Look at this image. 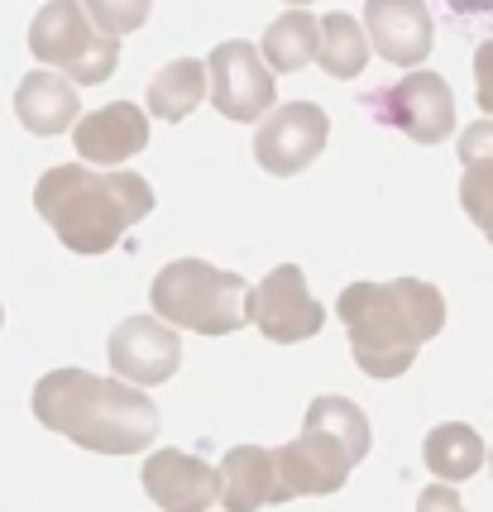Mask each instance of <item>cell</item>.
I'll list each match as a JSON object with an SVG mask.
<instances>
[{
	"mask_svg": "<svg viewBox=\"0 0 493 512\" xmlns=\"http://www.w3.org/2000/svg\"><path fill=\"white\" fill-rule=\"evenodd\" d=\"M326 134H331V115L321 111L316 101H288L259 125L254 158L273 178H292L326 149Z\"/></svg>",
	"mask_w": 493,
	"mask_h": 512,
	"instance_id": "30bf717a",
	"label": "cell"
},
{
	"mask_svg": "<svg viewBox=\"0 0 493 512\" xmlns=\"http://www.w3.org/2000/svg\"><path fill=\"white\" fill-rule=\"evenodd\" d=\"M34 211L72 254H106L154 211V187L125 168L91 173L82 163H58L34 187Z\"/></svg>",
	"mask_w": 493,
	"mask_h": 512,
	"instance_id": "3957f363",
	"label": "cell"
},
{
	"mask_svg": "<svg viewBox=\"0 0 493 512\" xmlns=\"http://www.w3.org/2000/svg\"><path fill=\"white\" fill-rule=\"evenodd\" d=\"M144 493L154 498L163 512H206L216 498H221V474L187 455V450L158 446L149 460H144Z\"/></svg>",
	"mask_w": 493,
	"mask_h": 512,
	"instance_id": "7c38bea8",
	"label": "cell"
},
{
	"mask_svg": "<svg viewBox=\"0 0 493 512\" xmlns=\"http://www.w3.org/2000/svg\"><path fill=\"white\" fill-rule=\"evenodd\" d=\"M149 302L163 326H187L197 335H230L245 326L249 283L206 259H173L158 268Z\"/></svg>",
	"mask_w": 493,
	"mask_h": 512,
	"instance_id": "5b68a950",
	"label": "cell"
},
{
	"mask_svg": "<svg viewBox=\"0 0 493 512\" xmlns=\"http://www.w3.org/2000/svg\"><path fill=\"white\" fill-rule=\"evenodd\" d=\"M422 460L436 479H446L450 489H455L460 479H474V474L484 469V441H479V431L465 422H441L426 431Z\"/></svg>",
	"mask_w": 493,
	"mask_h": 512,
	"instance_id": "d6986e66",
	"label": "cell"
},
{
	"mask_svg": "<svg viewBox=\"0 0 493 512\" xmlns=\"http://www.w3.org/2000/svg\"><path fill=\"white\" fill-rule=\"evenodd\" d=\"M245 316L269 335L273 345H297V340H312L326 326V312L312 297L307 278L297 264H278L264 273L259 288H249Z\"/></svg>",
	"mask_w": 493,
	"mask_h": 512,
	"instance_id": "9c48e42d",
	"label": "cell"
},
{
	"mask_svg": "<svg viewBox=\"0 0 493 512\" xmlns=\"http://www.w3.org/2000/svg\"><path fill=\"white\" fill-rule=\"evenodd\" d=\"M34 417L96 455H139L158 441V402L87 369H53L34 383Z\"/></svg>",
	"mask_w": 493,
	"mask_h": 512,
	"instance_id": "6da1fadb",
	"label": "cell"
},
{
	"mask_svg": "<svg viewBox=\"0 0 493 512\" xmlns=\"http://www.w3.org/2000/svg\"><path fill=\"white\" fill-rule=\"evenodd\" d=\"M202 101H211V82H206V67L197 58H173L168 67H158L154 82H149V115L163 125L187 120Z\"/></svg>",
	"mask_w": 493,
	"mask_h": 512,
	"instance_id": "ac0fdd59",
	"label": "cell"
},
{
	"mask_svg": "<svg viewBox=\"0 0 493 512\" xmlns=\"http://www.w3.org/2000/svg\"><path fill=\"white\" fill-rule=\"evenodd\" d=\"M216 474H221L225 512H259L269 503H288L292 498L283 474H278V450L269 446H230Z\"/></svg>",
	"mask_w": 493,
	"mask_h": 512,
	"instance_id": "9a60e30c",
	"label": "cell"
},
{
	"mask_svg": "<svg viewBox=\"0 0 493 512\" xmlns=\"http://www.w3.org/2000/svg\"><path fill=\"white\" fill-rule=\"evenodd\" d=\"M369 111L417 144H441L455 134V101L441 72H407L403 82L369 91Z\"/></svg>",
	"mask_w": 493,
	"mask_h": 512,
	"instance_id": "ba28073f",
	"label": "cell"
},
{
	"mask_svg": "<svg viewBox=\"0 0 493 512\" xmlns=\"http://www.w3.org/2000/svg\"><path fill=\"white\" fill-rule=\"evenodd\" d=\"M364 24H369L364 34H369V44L379 48V58L398 67L426 63L431 39H436L431 10L417 5V0H369L364 5Z\"/></svg>",
	"mask_w": 493,
	"mask_h": 512,
	"instance_id": "5bb4252c",
	"label": "cell"
},
{
	"mask_svg": "<svg viewBox=\"0 0 493 512\" xmlns=\"http://www.w3.org/2000/svg\"><path fill=\"white\" fill-rule=\"evenodd\" d=\"M77 144V163H96V168H120L135 154H144L149 144V115L135 101H111L101 111H91L77 120L72 130Z\"/></svg>",
	"mask_w": 493,
	"mask_h": 512,
	"instance_id": "4fadbf2b",
	"label": "cell"
},
{
	"mask_svg": "<svg viewBox=\"0 0 493 512\" xmlns=\"http://www.w3.org/2000/svg\"><path fill=\"white\" fill-rule=\"evenodd\" d=\"M350 355L369 379H398L417 364V350L446 326V297L422 278L398 283H350L336 302Z\"/></svg>",
	"mask_w": 493,
	"mask_h": 512,
	"instance_id": "7a4b0ae2",
	"label": "cell"
},
{
	"mask_svg": "<svg viewBox=\"0 0 493 512\" xmlns=\"http://www.w3.org/2000/svg\"><path fill=\"white\" fill-rule=\"evenodd\" d=\"M460 206L484 235L493 240V120H474L460 134Z\"/></svg>",
	"mask_w": 493,
	"mask_h": 512,
	"instance_id": "e0dca14e",
	"label": "cell"
},
{
	"mask_svg": "<svg viewBox=\"0 0 493 512\" xmlns=\"http://www.w3.org/2000/svg\"><path fill=\"white\" fill-rule=\"evenodd\" d=\"M417 512H465V503H460V493L450 489V484H431L417 498Z\"/></svg>",
	"mask_w": 493,
	"mask_h": 512,
	"instance_id": "cb8c5ba5",
	"label": "cell"
},
{
	"mask_svg": "<svg viewBox=\"0 0 493 512\" xmlns=\"http://www.w3.org/2000/svg\"><path fill=\"white\" fill-rule=\"evenodd\" d=\"M206 82H211V106L225 115V120H269L273 115V96H278V82H273L264 53L245 39H225V44L211 48L206 58Z\"/></svg>",
	"mask_w": 493,
	"mask_h": 512,
	"instance_id": "52a82bcc",
	"label": "cell"
},
{
	"mask_svg": "<svg viewBox=\"0 0 493 512\" xmlns=\"http://www.w3.org/2000/svg\"><path fill=\"white\" fill-rule=\"evenodd\" d=\"M77 111H82V101H77L72 82L58 77V72H48V67H34L15 87V115H20V125L29 134L53 139L63 130H77Z\"/></svg>",
	"mask_w": 493,
	"mask_h": 512,
	"instance_id": "2e32d148",
	"label": "cell"
},
{
	"mask_svg": "<svg viewBox=\"0 0 493 512\" xmlns=\"http://www.w3.org/2000/svg\"><path fill=\"white\" fill-rule=\"evenodd\" d=\"M0 326H5V307H0Z\"/></svg>",
	"mask_w": 493,
	"mask_h": 512,
	"instance_id": "d4e9b609",
	"label": "cell"
},
{
	"mask_svg": "<svg viewBox=\"0 0 493 512\" xmlns=\"http://www.w3.org/2000/svg\"><path fill=\"white\" fill-rule=\"evenodd\" d=\"M29 48H34V58H44V67H58L63 77L82 82V87L106 82L120 58V44L91 24L87 5H72V0L44 5L29 20Z\"/></svg>",
	"mask_w": 493,
	"mask_h": 512,
	"instance_id": "8992f818",
	"label": "cell"
},
{
	"mask_svg": "<svg viewBox=\"0 0 493 512\" xmlns=\"http://www.w3.org/2000/svg\"><path fill=\"white\" fill-rule=\"evenodd\" d=\"M489 469H493V450H489Z\"/></svg>",
	"mask_w": 493,
	"mask_h": 512,
	"instance_id": "484cf974",
	"label": "cell"
},
{
	"mask_svg": "<svg viewBox=\"0 0 493 512\" xmlns=\"http://www.w3.org/2000/svg\"><path fill=\"white\" fill-rule=\"evenodd\" d=\"M316 63H321L326 77H336V82L359 77L364 63H369V34H364V24L350 20L345 10L321 15V53H316Z\"/></svg>",
	"mask_w": 493,
	"mask_h": 512,
	"instance_id": "44dd1931",
	"label": "cell"
},
{
	"mask_svg": "<svg viewBox=\"0 0 493 512\" xmlns=\"http://www.w3.org/2000/svg\"><path fill=\"white\" fill-rule=\"evenodd\" d=\"M87 15L101 24V34H106V39H120V34H130V29L144 24L149 5H125V10H120V5H101V0H96V5H87Z\"/></svg>",
	"mask_w": 493,
	"mask_h": 512,
	"instance_id": "7402d4cb",
	"label": "cell"
},
{
	"mask_svg": "<svg viewBox=\"0 0 493 512\" xmlns=\"http://www.w3.org/2000/svg\"><path fill=\"white\" fill-rule=\"evenodd\" d=\"M474 101H479V111L493 115V39H484L474 53Z\"/></svg>",
	"mask_w": 493,
	"mask_h": 512,
	"instance_id": "603a6c76",
	"label": "cell"
},
{
	"mask_svg": "<svg viewBox=\"0 0 493 512\" xmlns=\"http://www.w3.org/2000/svg\"><path fill=\"white\" fill-rule=\"evenodd\" d=\"M364 455H369V417L359 412V402L326 393L307 407L302 436L278 446V474L292 498H321L336 493Z\"/></svg>",
	"mask_w": 493,
	"mask_h": 512,
	"instance_id": "277c9868",
	"label": "cell"
},
{
	"mask_svg": "<svg viewBox=\"0 0 493 512\" xmlns=\"http://www.w3.org/2000/svg\"><path fill=\"white\" fill-rule=\"evenodd\" d=\"M106 355H111L115 379H130V388H154V383H168L178 374L182 340L158 316H125L111 331Z\"/></svg>",
	"mask_w": 493,
	"mask_h": 512,
	"instance_id": "8fae6325",
	"label": "cell"
},
{
	"mask_svg": "<svg viewBox=\"0 0 493 512\" xmlns=\"http://www.w3.org/2000/svg\"><path fill=\"white\" fill-rule=\"evenodd\" d=\"M316 53H321V20L312 10H288L264 34V63H269L273 77L278 72H302Z\"/></svg>",
	"mask_w": 493,
	"mask_h": 512,
	"instance_id": "ffe728a7",
	"label": "cell"
}]
</instances>
